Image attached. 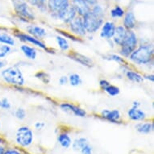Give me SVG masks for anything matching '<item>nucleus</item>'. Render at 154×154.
Returning <instances> with one entry per match:
<instances>
[{"label":"nucleus","mask_w":154,"mask_h":154,"mask_svg":"<svg viewBox=\"0 0 154 154\" xmlns=\"http://www.w3.org/2000/svg\"><path fill=\"white\" fill-rule=\"evenodd\" d=\"M11 103L9 102L7 98H3L0 100V107L2 109H4V110H9L11 108Z\"/></svg>","instance_id":"473e14b6"},{"label":"nucleus","mask_w":154,"mask_h":154,"mask_svg":"<svg viewBox=\"0 0 154 154\" xmlns=\"http://www.w3.org/2000/svg\"><path fill=\"white\" fill-rule=\"evenodd\" d=\"M74 8L77 15L80 17H83L87 13L91 11V7L86 3L85 0H72L70 3Z\"/></svg>","instance_id":"9d476101"},{"label":"nucleus","mask_w":154,"mask_h":154,"mask_svg":"<svg viewBox=\"0 0 154 154\" xmlns=\"http://www.w3.org/2000/svg\"><path fill=\"white\" fill-rule=\"evenodd\" d=\"M116 24L111 22V21H106L101 27V32H100V36L103 39L106 40H110L113 37L114 34H115V31H116Z\"/></svg>","instance_id":"9b49d317"},{"label":"nucleus","mask_w":154,"mask_h":154,"mask_svg":"<svg viewBox=\"0 0 154 154\" xmlns=\"http://www.w3.org/2000/svg\"><path fill=\"white\" fill-rule=\"evenodd\" d=\"M56 41H57L58 47L62 51H67L69 48V45L66 38L63 37V36H57Z\"/></svg>","instance_id":"cd10ccee"},{"label":"nucleus","mask_w":154,"mask_h":154,"mask_svg":"<svg viewBox=\"0 0 154 154\" xmlns=\"http://www.w3.org/2000/svg\"><path fill=\"white\" fill-rule=\"evenodd\" d=\"M3 154H21L20 152L16 151V150H14V149H10V150H8V151L4 152Z\"/></svg>","instance_id":"79ce46f5"},{"label":"nucleus","mask_w":154,"mask_h":154,"mask_svg":"<svg viewBox=\"0 0 154 154\" xmlns=\"http://www.w3.org/2000/svg\"><path fill=\"white\" fill-rule=\"evenodd\" d=\"M27 3L32 6H37V0H27Z\"/></svg>","instance_id":"37998d69"},{"label":"nucleus","mask_w":154,"mask_h":154,"mask_svg":"<svg viewBox=\"0 0 154 154\" xmlns=\"http://www.w3.org/2000/svg\"><path fill=\"white\" fill-rule=\"evenodd\" d=\"M46 1H47V0H37V6H36V7L39 8H47L45 4Z\"/></svg>","instance_id":"4c0bfd02"},{"label":"nucleus","mask_w":154,"mask_h":154,"mask_svg":"<svg viewBox=\"0 0 154 154\" xmlns=\"http://www.w3.org/2000/svg\"><path fill=\"white\" fill-rule=\"evenodd\" d=\"M124 14V10L119 6H116L111 10V15L112 18H121Z\"/></svg>","instance_id":"c85d7f7f"},{"label":"nucleus","mask_w":154,"mask_h":154,"mask_svg":"<svg viewBox=\"0 0 154 154\" xmlns=\"http://www.w3.org/2000/svg\"><path fill=\"white\" fill-rule=\"evenodd\" d=\"M103 91L106 92L108 95L111 96V97H115V96L118 95L120 92V90L118 86H113L111 83L107 85V86L103 89Z\"/></svg>","instance_id":"393cba45"},{"label":"nucleus","mask_w":154,"mask_h":154,"mask_svg":"<svg viewBox=\"0 0 154 154\" xmlns=\"http://www.w3.org/2000/svg\"><path fill=\"white\" fill-rule=\"evenodd\" d=\"M89 142L87 140V139L83 138V137H81V138H79V139L74 140V142L73 143V149L74 150H76V151H80Z\"/></svg>","instance_id":"a878e982"},{"label":"nucleus","mask_w":154,"mask_h":154,"mask_svg":"<svg viewBox=\"0 0 154 154\" xmlns=\"http://www.w3.org/2000/svg\"><path fill=\"white\" fill-rule=\"evenodd\" d=\"M123 23H124V27L127 30H132L136 27L137 20L132 11H128L124 14Z\"/></svg>","instance_id":"f3484780"},{"label":"nucleus","mask_w":154,"mask_h":154,"mask_svg":"<svg viewBox=\"0 0 154 154\" xmlns=\"http://www.w3.org/2000/svg\"><path fill=\"white\" fill-rule=\"evenodd\" d=\"M82 20H83V24L86 32L90 34L96 32L99 29L101 28L103 23V18L96 16L93 13H91V11L87 13L86 15H84L82 17Z\"/></svg>","instance_id":"20e7f679"},{"label":"nucleus","mask_w":154,"mask_h":154,"mask_svg":"<svg viewBox=\"0 0 154 154\" xmlns=\"http://www.w3.org/2000/svg\"><path fill=\"white\" fill-rule=\"evenodd\" d=\"M20 50L22 53L24 54L26 57L30 60H35L37 57V52L35 50V48H33L32 46H29L28 45H21Z\"/></svg>","instance_id":"aec40b11"},{"label":"nucleus","mask_w":154,"mask_h":154,"mask_svg":"<svg viewBox=\"0 0 154 154\" xmlns=\"http://www.w3.org/2000/svg\"><path fill=\"white\" fill-rule=\"evenodd\" d=\"M35 128L37 130H41L44 128V127L45 126V124L44 122H36L35 124Z\"/></svg>","instance_id":"58836bf2"},{"label":"nucleus","mask_w":154,"mask_h":154,"mask_svg":"<svg viewBox=\"0 0 154 154\" xmlns=\"http://www.w3.org/2000/svg\"><path fill=\"white\" fill-rule=\"evenodd\" d=\"M86 3L88 4L91 8H92L93 6L98 4V0H85Z\"/></svg>","instance_id":"ea45409f"},{"label":"nucleus","mask_w":154,"mask_h":154,"mask_svg":"<svg viewBox=\"0 0 154 154\" xmlns=\"http://www.w3.org/2000/svg\"><path fill=\"white\" fill-rule=\"evenodd\" d=\"M128 57L132 62L137 65H148L153 59V48L150 45H140L136 48Z\"/></svg>","instance_id":"f257e3e1"},{"label":"nucleus","mask_w":154,"mask_h":154,"mask_svg":"<svg viewBox=\"0 0 154 154\" xmlns=\"http://www.w3.org/2000/svg\"><path fill=\"white\" fill-rule=\"evenodd\" d=\"M3 153H4V149H3L2 146H0V154H3Z\"/></svg>","instance_id":"49530a36"},{"label":"nucleus","mask_w":154,"mask_h":154,"mask_svg":"<svg viewBox=\"0 0 154 154\" xmlns=\"http://www.w3.org/2000/svg\"><path fill=\"white\" fill-rule=\"evenodd\" d=\"M127 78L130 81L133 82H137V83H140L144 81V78L143 76L139 74L137 72H134V71L129 70L126 73Z\"/></svg>","instance_id":"b1692460"},{"label":"nucleus","mask_w":154,"mask_h":154,"mask_svg":"<svg viewBox=\"0 0 154 154\" xmlns=\"http://www.w3.org/2000/svg\"><path fill=\"white\" fill-rule=\"evenodd\" d=\"M47 8L53 15H57V14L60 12L64 8L68 7L70 3L69 0H47Z\"/></svg>","instance_id":"6e6552de"},{"label":"nucleus","mask_w":154,"mask_h":154,"mask_svg":"<svg viewBox=\"0 0 154 154\" xmlns=\"http://www.w3.org/2000/svg\"><path fill=\"white\" fill-rule=\"evenodd\" d=\"M140 105V103L139 102H138V101H134L133 104H132V106H134V107H139Z\"/></svg>","instance_id":"a18cd8bd"},{"label":"nucleus","mask_w":154,"mask_h":154,"mask_svg":"<svg viewBox=\"0 0 154 154\" xmlns=\"http://www.w3.org/2000/svg\"><path fill=\"white\" fill-rule=\"evenodd\" d=\"M136 128L140 133L149 134L153 130V124L152 123H140L136 125Z\"/></svg>","instance_id":"412c9836"},{"label":"nucleus","mask_w":154,"mask_h":154,"mask_svg":"<svg viewBox=\"0 0 154 154\" xmlns=\"http://www.w3.org/2000/svg\"><path fill=\"white\" fill-rule=\"evenodd\" d=\"M35 77L37 78L38 79H41V81L44 82H45V83H48V74L45 72H39L35 74Z\"/></svg>","instance_id":"f704fd0d"},{"label":"nucleus","mask_w":154,"mask_h":154,"mask_svg":"<svg viewBox=\"0 0 154 154\" xmlns=\"http://www.w3.org/2000/svg\"><path fill=\"white\" fill-rule=\"evenodd\" d=\"M13 8L16 15L25 21H32L35 20V15L26 0H12Z\"/></svg>","instance_id":"7ed1b4c3"},{"label":"nucleus","mask_w":154,"mask_h":154,"mask_svg":"<svg viewBox=\"0 0 154 154\" xmlns=\"http://www.w3.org/2000/svg\"><path fill=\"white\" fill-rule=\"evenodd\" d=\"M0 44H3L5 45L14 46L15 44V39L8 33H0Z\"/></svg>","instance_id":"4be33fe9"},{"label":"nucleus","mask_w":154,"mask_h":154,"mask_svg":"<svg viewBox=\"0 0 154 154\" xmlns=\"http://www.w3.org/2000/svg\"><path fill=\"white\" fill-rule=\"evenodd\" d=\"M60 108L62 111L66 112H71L73 115H75L76 116L79 117H85L86 116V112L84 111L83 109L79 107L78 106H75L70 103H63L60 105Z\"/></svg>","instance_id":"f8f14e48"},{"label":"nucleus","mask_w":154,"mask_h":154,"mask_svg":"<svg viewBox=\"0 0 154 154\" xmlns=\"http://www.w3.org/2000/svg\"><path fill=\"white\" fill-rule=\"evenodd\" d=\"M15 116L17 119H23L26 117V111L23 108H18L15 112Z\"/></svg>","instance_id":"72a5a7b5"},{"label":"nucleus","mask_w":154,"mask_h":154,"mask_svg":"<svg viewBox=\"0 0 154 154\" xmlns=\"http://www.w3.org/2000/svg\"><path fill=\"white\" fill-rule=\"evenodd\" d=\"M91 13H93L94 15L98 16V17L103 18V9L102 8V6L99 5V4H96V5L93 6L92 8H91Z\"/></svg>","instance_id":"c756f323"},{"label":"nucleus","mask_w":154,"mask_h":154,"mask_svg":"<svg viewBox=\"0 0 154 154\" xmlns=\"http://www.w3.org/2000/svg\"><path fill=\"white\" fill-rule=\"evenodd\" d=\"M105 59H107L109 61H116V62H118L119 64H124L125 62L124 59L122 57H119V56L116 55V54H111V55L106 56V57H105Z\"/></svg>","instance_id":"2f4dec72"},{"label":"nucleus","mask_w":154,"mask_h":154,"mask_svg":"<svg viewBox=\"0 0 154 154\" xmlns=\"http://www.w3.org/2000/svg\"><path fill=\"white\" fill-rule=\"evenodd\" d=\"M102 116L103 117L104 119H107L108 121L113 122V123H117L119 122L121 115L119 112V110H107L105 109L101 112Z\"/></svg>","instance_id":"2eb2a0df"},{"label":"nucleus","mask_w":154,"mask_h":154,"mask_svg":"<svg viewBox=\"0 0 154 154\" xmlns=\"http://www.w3.org/2000/svg\"><path fill=\"white\" fill-rule=\"evenodd\" d=\"M57 140H58L59 144L61 145V147H63L65 149L69 148L71 145V144H72V140L66 133L60 134L58 137H57Z\"/></svg>","instance_id":"5701e85b"},{"label":"nucleus","mask_w":154,"mask_h":154,"mask_svg":"<svg viewBox=\"0 0 154 154\" xmlns=\"http://www.w3.org/2000/svg\"><path fill=\"white\" fill-rule=\"evenodd\" d=\"M11 46L0 44V58H4V57H6L11 53Z\"/></svg>","instance_id":"7c9ffc66"},{"label":"nucleus","mask_w":154,"mask_h":154,"mask_svg":"<svg viewBox=\"0 0 154 154\" xmlns=\"http://www.w3.org/2000/svg\"><path fill=\"white\" fill-rule=\"evenodd\" d=\"M1 76L5 82L13 86H23L25 82L23 73L16 66H10L4 69L1 72Z\"/></svg>","instance_id":"f03ea898"},{"label":"nucleus","mask_w":154,"mask_h":154,"mask_svg":"<svg viewBox=\"0 0 154 154\" xmlns=\"http://www.w3.org/2000/svg\"><path fill=\"white\" fill-rule=\"evenodd\" d=\"M92 147L91 146V144H86L85 146L82 148V149L80 150L82 154H92Z\"/></svg>","instance_id":"c9c22d12"},{"label":"nucleus","mask_w":154,"mask_h":154,"mask_svg":"<svg viewBox=\"0 0 154 154\" xmlns=\"http://www.w3.org/2000/svg\"><path fill=\"white\" fill-rule=\"evenodd\" d=\"M137 35L131 30H128L126 38L120 46V54L124 57H128L130 54L137 48Z\"/></svg>","instance_id":"39448f33"},{"label":"nucleus","mask_w":154,"mask_h":154,"mask_svg":"<svg viewBox=\"0 0 154 154\" xmlns=\"http://www.w3.org/2000/svg\"><path fill=\"white\" fill-rule=\"evenodd\" d=\"M128 30L124 28V26H118L116 28L115 34L113 35V41L115 44H116L117 45L121 46L124 41L125 40L127 35Z\"/></svg>","instance_id":"4468645a"},{"label":"nucleus","mask_w":154,"mask_h":154,"mask_svg":"<svg viewBox=\"0 0 154 154\" xmlns=\"http://www.w3.org/2000/svg\"><path fill=\"white\" fill-rule=\"evenodd\" d=\"M68 82V77H66V76H61V78L59 79V84H60L61 86H65V85H66Z\"/></svg>","instance_id":"e433bc0d"},{"label":"nucleus","mask_w":154,"mask_h":154,"mask_svg":"<svg viewBox=\"0 0 154 154\" xmlns=\"http://www.w3.org/2000/svg\"><path fill=\"white\" fill-rule=\"evenodd\" d=\"M69 82L72 86H79L82 83L81 77L78 73H72L68 78Z\"/></svg>","instance_id":"bb28decb"},{"label":"nucleus","mask_w":154,"mask_h":154,"mask_svg":"<svg viewBox=\"0 0 154 154\" xmlns=\"http://www.w3.org/2000/svg\"><path fill=\"white\" fill-rule=\"evenodd\" d=\"M70 57L71 59H73V60L76 61L77 62L82 64V66L91 67L93 65V61H92V60L91 58H89V57L82 55V54L76 53V52L70 53Z\"/></svg>","instance_id":"6ab92c4d"},{"label":"nucleus","mask_w":154,"mask_h":154,"mask_svg":"<svg viewBox=\"0 0 154 154\" xmlns=\"http://www.w3.org/2000/svg\"><path fill=\"white\" fill-rule=\"evenodd\" d=\"M8 65V62L3 58H0V69H2Z\"/></svg>","instance_id":"a19ab883"},{"label":"nucleus","mask_w":154,"mask_h":154,"mask_svg":"<svg viewBox=\"0 0 154 154\" xmlns=\"http://www.w3.org/2000/svg\"><path fill=\"white\" fill-rule=\"evenodd\" d=\"M27 31L31 35H32L34 37L37 38L39 40H41L47 35V32L45 28H41L40 26L36 25H29L27 27Z\"/></svg>","instance_id":"a211bd4d"},{"label":"nucleus","mask_w":154,"mask_h":154,"mask_svg":"<svg viewBox=\"0 0 154 154\" xmlns=\"http://www.w3.org/2000/svg\"><path fill=\"white\" fill-rule=\"evenodd\" d=\"M0 128H1V123H0Z\"/></svg>","instance_id":"09e8293b"},{"label":"nucleus","mask_w":154,"mask_h":154,"mask_svg":"<svg viewBox=\"0 0 154 154\" xmlns=\"http://www.w3.org/2000/svg\"><path fill=\"white\" fill-rule=\"evenodd\" d=\"M15 140L18 144L21 146H29L33 140L32 131L28 127H20L16 131Z\"/></svg>","instance_id":"423d86ee"},{"label":"nucleus","mask_w":154,"mask_h":154,"mask_svg":"<svg viewBox=\"0 0 154 154\" xmlns=\"http://www.w3.org/2000/svg\"><path fill=\"white\" fill-rule=\"evenodd\" d=\"M144 79H148V80H150V81L153 82L154 80V76L152 74V75H145L144 76Z\"/></svg>","instance_id":"c03bdc74"},{"label":"nucleus","mask_w":154,"mask_h":154,"mask_svg":"<svg viewBox=\"0 0 154 154\" xmlns=\"http://www.w3.org/2000/svg\"><path fill=\"white\" fill-rule=\"evenodd\" d=\"M56 16L64 23H69L77 16V13H76L74 8H73V6L69 4L68 7H66L60 12L57 13Z\"/></svg>","instance_id":"1a4fd4ad"},{"label":"nucleus","mask_w":154,"mask_h":154,"mask_svg":"<svg viewBox=\"0 0 154 154\" xmlns=\"http://www.w3.org/2000/svg\"><path fill=\"white\" fill-rule=\"evenodd\" d=\"M128 116L131 120L134 121H141L144 120L146 117V115L144 111L140 110L139 107H134V106L128 111Z\"/></svg>","instance_id":"dca6fc26"},{"label":"nucleus","mask_w":154,"mask_h":154,"mask_svg":"<svg viewBox=\"0 0 154 154\" xmlns=\"http://www.w3.org/2000/svg\"><path fill=\"white\" fill-rule=\"evenodd\" d=\"M2 141H3V140H2V139H1V138H0V144H1V143H2Z\"/></svg>","instance_id":"de8ad7c7"},{"label":"nucleus","mask_w":154,"mask_h":154,"mask_svg":"<svg viewBox=\"0 0 154 154\" xmlns=\"http://www.w3.org/2000/svg\"><path fill=\"white\" fill-rule=\"evenodd\" d=\"M69 29L71 31V33L79 36H85L87 33L84 27L82 17H80V16H76L69 23Z\"/></svg>","instance_id":"0eeeda50"},{"label":"nucleus","mask_w":154,"mask_h":154,"mask_svg":"<svg viewBox=\"0 0 154 154\" xmlns=\"http://www.w3.org/2000/svg\"><path fill=\"white\" fill-rule=\"evenodd\" d=\"M16 37H18L20 40L23 41H25V42H28L29 44H32L33 45L37 46L39 48H42V49H47V47L45 44L37 38L34 37L32 35H28V34H25V33H21L19 32L15 35Z\"/></svg>","instance_id":"ddd939ff"}]
</instances>
